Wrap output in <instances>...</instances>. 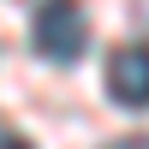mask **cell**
I'll use <instances>...</instances> for the list:
<instances>
[{"instance_id":"obj_1","label":"cell","mask_w":149,"mask_h":149,"mask_svg":"<svg viewBox=\"0 0 149 149\" xmlns=\"http://www.w3.org/2000/svg\"><path fill=\"white\" fill-rule=\"evenodd\" d=\"M30 42H36L42 60L72 66V60L84 54V42H90V18H84V6H78V0H42V6H36Z\"/></svg>"},{"instance_id":"obj_2","label":"cell","mask_w":149,"mask_h":149,"mask_svg":"<svg viewBox=\"0 0 149 149\" xmlns=\"http://www.w3.org/2000/svg\"><path fill=\"white\" fill-rule=\"evenodd\" d=\"M107 95L119 107H149V48L125 42L107 54Z\"/></svg>"},{"instance_id":"obj_3","label":"cell","mask_w":149,"mask_h":149,"mask_svg":"<svg viewBox=\"0 0 149 149\" xmlns=\"http://www.w3.org/2000/svg\"><path fill=\"white\" fill-rule=\"evenodd\" d=\"M107 149H149V137H119V143H107Z\"/></svg>"},{"instance_id":"obj_4","label":"cell","mask_w":149,"mask_h":149,"mask_svg":"<svg viewBox=\"0 0 149 149\" xmlns=\"http://www.w3.org/2000/svg\"><path fill=\"white\" fill-rule=\"evenodd\" d=\"M0 149H30V143H24V137H0Z\"/></svg>"}]
</instances>
